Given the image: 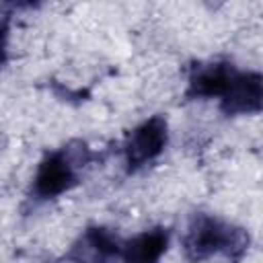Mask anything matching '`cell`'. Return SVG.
Masks as SVG:
<instances>
[{
	"label": "cell",
	"instance_id": "8992f818",
	"mask_svg": "<svg viewBox=\"0 0 263 263\" xmlns=\"http://www.w3.org/2000/svg\"><path fill=\"white\" fill-rule=\"evenodd\" d=\"M236 66L230 62H199L189 70L187 97L189 99H222L228 90Z\"/></svg>",
	"mask_w": 263,
	"mask_h": 263
},
{
	"label": "cell",
	"instance_id": "6da1fadb",
	"mask_svg": "<svg viewBox=\"0 0 263 263\" xmlns=\"http://www.w3.org/2000/svg\"><path fill=\"white\" fill-rule=\"evenodd\" d=\"M249 245L251 236L245 228L212 214H195L181 238L183 255L191 263H201L212 257H224L236 263L247 255Z\"/></svg>",
	"mask_w": 263,
	"mask_h": 263
},
{
	"label": "cell",
	"instance_id": "3957f363",
	"mask_svg": "<svg viewBox=\"0 0 263 263\" xmlns=\"http://www.w3.org/2000/svg\"><path fill=\"white\" fill-rule=\"evenodd\" d=\"M168 142V123L162 115H152L129 132L123 144L125 166L129 173H136L156 160Z\"/></svg>",
	"mask_w": 263,
	"mask_h": 263
},
{
	"label": "cell",
	"instance_id": "7a4b0ae2",
	"mask_svg": "<svg viewBox=\"0 0 263 263\" xmlns=\"http://www.w3.org/2000/svg\"><path fill=\"white\" fill-rule=\"evenodd\" d=\"M90 160V152L86 144H78V148L64 146L53 152H47L33 177L31 183V199L33 201H49L70 191L78 183V166Z\"/></svg>",
	"mask_w": 263,
	"mask_h": 263
},
{
	"label": "cell",
	"instance_id": "5b68a950",
	"mask_svg": "<svg viewBox=\"0 0 263 263\" xmlns=\"http://www.w3.org/2000/svg\"><path fill=\"white\" fill-rule=\"evenodd\" d=\"M263 103V78L255 70H236L228 90L220 99L226 115H255Z\"/></svg>",
	"mask_w": 263,
	"mask_h": 263
},
{
	"label": "cell",
	"instance_id": "52a82bcc",
	"mask_svg": "<svg viewBox=\"0 0 263 263\" xmlns=\"http://www.w3.org/2000/svg\"><path fill=\"white\" fill-rule=\"evenodd\" d=\"M6 41H8V23L6 18L0 21V68L6 60Z\"/></svg>",
	"mask_w": 263,
	"mask_h": 263
},
{
	"label": "cell",
	"instance_id": "277c9868",
	"mask_svg": "<svg viewBox=\"0 0 263 263\" xmlns=\"http://www.w3.org/2000/svg\"><path fill=\"white\" fill-rule=\"evenodd\" d=\"M123 240L105 226H88L66 253V263H121Z\"/></svg>",
	"mask_w": 263,
	"mask_h": 263
}]
</instances>
